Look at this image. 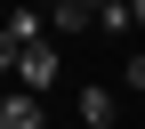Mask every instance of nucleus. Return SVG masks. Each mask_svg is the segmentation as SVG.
Instances as JSON below:
<instances>
[{
  "mask_svg": "<svg viewBox=\"0 0 145 129\" xmlns=\"http://www.w3.org/2000/svg\"><path fill=\"white\" fill-rule=\"evenodd\" d=\"M57 73H65V48H57V32H48V41H32L24 57H16V81H24V89H40V97L57 89Z\"/></svg>",
  "mask_w": 145,
  "mask_h": 129,
  "instance_id": "obj_1",
  "label": "nucleus"
},
{
  "mask_svg": "<svg viewBox=\"0 0 145 129\" xmlns=\"http://www.w3.org/2000/svg\"><path fill=\"white\" fill-rule=\"evenodd\" d=\"M8 24H16V41H48V32H57V24H48V8H32V0H8Z\"/></svg>",
  "mask_w": 145,
  "mask_h": 129,
  "instance_id": "obj_2",
  "label": "nucleus"
},
{
  "mask_svg": "<svg viewBox=\"0 0 145 129\" xmlns=\"http://www.w3.org/2000/svg\"><path fill=\"white\" fill-rule=\"evenodd\" d=\"M48 24H57V41H72V32L97 24V8H89V0H48Z\"/></svg>",
  "mask_w": 145,
  "mask_h": 129,
  "instance_id": "obj_3",
  "label": "nucleus"
},
{
  "mask_svg": "<svg viewBox=\"0 0 145 129\" xmlns=\"http://www.w3.org/2000/svg\"><path fill=\"white\" fill-rule=\"evenodd\" d=\"M81 121L113 129V89H105V81H89V89H81Z\"/></svg>",
  "mask_w": 145,
  "mask_h": 129,
  "instance_id": "obj_4",
  "label": "nucleus"
},
{
  "mask_svg": "<svg viewBox=\"0 0 145 129\" xmlns=\"http://www.w3.org/2000/svg\"><path fill=\"white\" fill-rule=\"evenodd\" d=\"M16 57H24V41H16V24L0 16V73H16Z\"/></svg>",
  "mask_w": 145,
  "mask_h": 129,
  "instance_id": "obj_5",
  "label": "nucleus"
},
{
  "mask_svg": "<svg viewBox=\"0 0 145 129\" xmlns=\"http://www.w3.org/2000/svg\"><path fill=\"white\" fill-rule=\"evenodd\" d=\"M129 89H145V48H137V57H129Z\"/></svg>",
  "mask_w": 145,
  "mask_h": 129,
  "instance_id": "obj_6",
  "label": "nucleus"
},
{
  "mask_svg": "<svg viewBox=\"0 0 145 129\" xmlns=\"http://www.w3.org/2000/svg\"><path fill=\"white\" fill-rule=\"evenodd\" d=\"M129 8H137V24H145V0H129Z\"/></svg>",
  "mask_w": 145,
  "mask_h": 129,
  "instance_id": "obj_7",
  "label": "nucleus"
},
{
  "mask_svg": "<svg viewBox=\"0 0 145 129\" xmlns=\"http://www.w3.org/2000/svg\"><path fill=\"white\" fill-rule=\"evenodd\" d=\"M89 8H105V0H89Z\"/></svg>",
  "mask_w": 145,
  "mask_h": 129,
  "instance_id": "obj_8",
  "label": "nucleus"
},
{
  "mask_svg": "<svg viewBox=\"0 0 145 129\" xmlns=\"http://www.w3.org/2000/svg\"><path fill=\"white\" fill-rule=\"evenodd\" d=\"M0 129H8V121H0Z\"/></svg>",
  "mask_w": 145,
  "mask_h": 129,
  "instance_id": "obj_9",
  "label": "nucleus"
}]
</instances>
